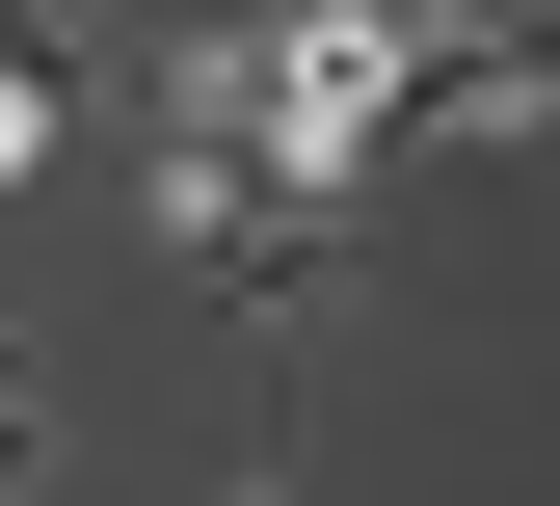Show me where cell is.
I'll list each match as a JSON object with an SVG mask.
<instances>
[{
    "mask_svg": "<svg viewBox=\"0 0 560 506\" xmlns=\"http://www.w3.org/2000/svg\"><path fill=\"white\" fill-rule=\"evenodd\" d=\"M54 133H81V81H54V54H0V187H54Z\"/></svg>",
    "mask_w": 560,
    "mask_h": 506,
    "instance_id": "obj_1",
    "label": "cell"
},
{
    "mask_svg": "<svg viewBox=\"0 0 560 506\" xmlns=\"http://www.w3.org/2000/svg\"><path fill=\"white\" fill-rule=\"evenodd\" d=\"M0 480H54V374H27V320H0Z\"/></svg>",
    "mask_w": 560,
    "mask_h": 506,
    "instance_id": "obj_2",
    "label": "cell"
}]
</instances>
